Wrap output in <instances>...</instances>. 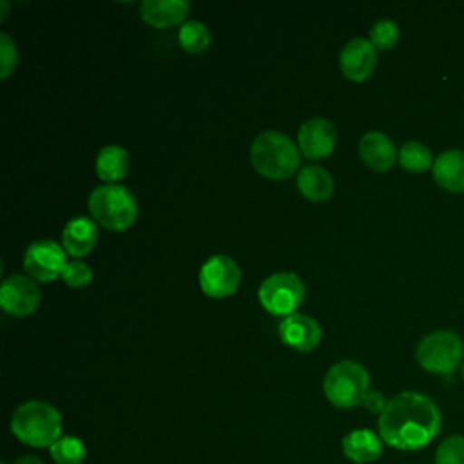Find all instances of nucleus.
I'll list each match as a JSON object with an SVG mask.
<instances>
[{
  "instance_id": "nucleus-8",
  "label": "nucleus",
  "mask_w": 464,
  "mask_h": 464,
  "mask_svg": "<svg viewBox=\"0 0 464 464\" xmlns=\"http://www.w3.org/2000/svg\"><path fill=\"white\" fill-rule=\"evenodd\" d=\"M67 263V252L63 246L51 239L33 241L24 252V268L34 281L51 283L56 277H62Z\"/></svg>"
},
{
  "instance_id": "nucleus-26",
  "label": "nucleus",
  "mask_w": 464,
  "mask_h": 464,
  "mask_svg": "<svg viewBox=\"0 0 464 464\" xmlns=\"http://www.w3.org/2000/svg\"><path fill=\"white\" fill-rule=\"evenodd\" d=\"M62 279L71 288H83L92 279V270L83 261H69L62 272Z\"/></svg>"
},
{
  "instance_id": "nucleus-2",
  "label": "nucleus",
  "mask_w": 464,
  "mask_h": 464,
  "mask_svg": "<svg viewBox=\"0 0 464 464\" xmlns=\"http://www.w3.org/2000/svg\"><path fill=\"white\" fill-rule=\"evenodd\" d=\"M9 428L27 446L51 448L62 437V413L45 401H27L13 411Z\"/></svg>"
},
{
  "instance_id": "nucleus-27",
  "label": "nucleus",
  "mask_w": 464,
  "mask_h": 464,
  "mask_svg": "<svg viewBox=\"0 0 464 464\" xmlns=\"http://www.w3.org/2000/svg\"><path fill=\"white\" fill-rule=\"evenodd\" d=\"M16 62H18V51H16L14 40L9 34L2 33L0 34V78L2 80H7L13 74Z\"/></svg>"
},
{
  "instance_id": "nucleus-19",
  "label": "nucleus",
  "mask_w": 464,
  "mask_h": 464,
  "mask_svg": "<svg viewBox=\"0 0 464 464\" xmlns=\"http://www.w3.org/2000/svg\"><path fill=\"white\" fill-rule=\"evenodd\" d=\"M297 190L312 203H324L334 194V178L324 167H303L297 174Z\"/></svg>"
},
{
  "instance_id": "nucleus-28",
  "label": "nucleus",
  "mask_w": 464,
  "mask_h": 464,
  "mask_svg": "<svg viewBox=\"0 0 464 464\" xmlns=\"http://www.w3.org/2000/svg\"><path fill=\"white\" fill-rule=\"evenodd\" d=\"M386 404H388V401L384 399V395H382L379 390H368V393H366L364 399H362V406H364L368 411L377 413V415H381V413L384 411Z\"/></svg>"
},
{
  "instance_id": "nucleus-21",
  "label": "nucleus",
  "mask_w": 464,
  "mask_h": 464,
  "mask_svg": "<svg viewBox=\"0 0 464 464\" xmlns=\"http://www.w3.org/2000/svg\"><path fill=\"white\" fill-rule=\"evenodd\" d=\"M397 161L399 165L411 172V174H420L428 169L433 167V156H431V150L420 143V141H415V140H410L406 141L401 150H399V156H397Z\"/></svg>"
},
{
  "instance_id": "nucleus-5",
  "label": "nucleus",
  "mask_w": 464,
  "mask_h": 464,
  "mask_svg": "<svg viewBox=\"0 0 464 464\" xmlns=\"http://www.w3.org/2000/svg\"><path fill=\"white\" fill-rule=\"evenodd\" d=\"M370 390L366 368L355 361H339L328 368L323 379V392L335 408H355L362 404Z\"/></svg>"
},
{
  "instance_id": "nucleus-25",
  "label": "nucleus",
  "mask_w": 464,
  "mask_h": 464,
  "mask_svg": "<svg viewBox=\"0 0 464 464\" xmlns=\"http://www.w3.org/2000/svg\"><path fill=\"white\" fill-rule=\"evenodd\" d=\"M435 464H464V435L446 437L435 450Z\"/></svg>"
},
{
  "instance_id": "nucleus-22",
  "label": "nucleus",
  "mask_w": 464,
  "mask_h": 464,
  "mask_svg": "<svg viewBox=\"0 0 464 464\" xmlns=\"http://www.w3.org/2000/svg\"><path fill=\"white\" fill-rule=\"evenodd\" d=\"M49 453L56 464H82L87 459V448L80 437L62 435L51 448Z\"/></svg>"
},
{
  "instance_id": "nucleus-24",
  "label": "nucleus",
  "mask_w": 464,
  "mask_h": 464,
  "mask_svg": "<svg viewBox=\"0 0 464 464\" xmlns=\"http://www.w3.org/2000/svg\"><path fill=\"white\" fill-rule=\"evenodd\" d=\"M401 31L393 20H379L370 29V42L377 51H390L399 44Z\"/></svg>"
},
{
  "instance_id": "nucleus-13",
  "label": "nucleus",
  "mask_w": 464,
  "mask_h": 464,
  "mask_svg": "<svg viewBox=\"0 0 464 464\" xmlns=\"http://www.w3.org/2000/svg\"><path fill=\"white\" fill-rule=\"evenodd\" d=\"M277 334L285 346L295 352H312L321 343L323 330L314 317L295 312L283 317Z\"/></svg>"
},
{
  "instance_id": "nucleus-30",
  "label": "nucleus",
  "mask_w": 464,
  "mask_h": 464,
  "mask_svg": "<svg viewBox=\"0 0 464 464\" xmlns=\"http://www.w3.org/2000/svg\"><path fill=\"white\" fill-rule=\"evenodd\" d=\"M0 5H2V9H4V13H2V22L7 18V2H0Z\"/></svg>"
},
{
  "instance_id": "nucleus-4",
  "label": "nucleus",
  "mask_w": 464,
  "mask_h": 464,
  "mask_svg": "<svg viewBox=\"0 0 464 464\" xmlns=\"http://www.w3.org/2000/svg\"><path fill=\"white\" fill-rule=\"evenodd\" d=\"M89 214L111 232L127 230L138 218L134 196L121 185H100L89 196Z\"/></svg>"
},
{
  "instance_id": "nucleus-16",
  "label": "nucleus",
  "mask_w": 464,
  "mask_h": 464,
  "mask_svg": "<svg viewBox=\"0 0 464 464\" xmlns=\"http://www.w3.org/2000/svg\"><path fill=\"white\" fill-rule=\"evenodd\" d=\"M188 2L185 0H145L140 5V14L145 24L156 29H169L183 20L188 14Z\"/></svg>"
},
{
  "instance_id": "nucleus-10",
  "label": "nucleus",
  "mask_w": 464,
  "mask_h": 464,
  "mask_svg": "<svg viewBox=\"0 0 464 464\" xmlns=\"http://www.w3.org/2000/svg\"><path fill=\"white\" fill-rule=\"evenodd\" d=\"M42 294L33 277L13 274L2 281L0 306L5 314L14 317L31 315L40 304Z\"/></svg>"
},
{
  "instance_id": "nucleus-29",
  "label": "nucleus",
  "mask_w": 464,
  "mask_h": 464,
  "mask_svg": "<svg viewBox=\"0 0 464 464\" xmlns=\"http://www.w3.org/2000/svg\"><path fill=\"white\" fill-rule=\"evenodd\" d=\"M14 464H44V462L36 455H22L20 459L14 460Z\"/></svg>"
},
{
  "instance_id": "nucleus-31",
  "label": "nucleus",
  "mask_w": 464,
  "mask_h": 464,
  "mask_svg": "<svg viewBox=\"0 0 464 464\" xmlns=\"http://www.w3.org/2000/svg\"><path fill=\"white\" fill-rule=\"evenodd\" d=\"M460 375H462V379H464V361H462V364H460Z\"/></svg>"
},
{
  "instance_id": "nucleus-20",
  "label": "nucleus",
  "mask_w": 464,
  "mask_h": 464,
  "mask_svg": "<svg viewBox=\"0 0 464 464\" xmlns=\"http://www.w3.org/2000/svg\"><path fill=\"white\" fill-rule=\"evenodd\" d=\"M130 165L129 152L120 145H107L96 156V176L107 185H118Z\"/></svg>"
},
{
  "instance_id": "nucleus-11",
  "label": "nucleus",
  "mask_w": 464,
  "mask_h": 464,
  "mask_svg": "<svg viewBox=\"0 0 464 464\" xmlns=\"http://www.w3.org/2000/svg\"><path fill=\"white\" fill-rule=\"evenodd\" d=\"M335 127L326 118H310L297 130V147L306 160H323L335 149Z\"/></svg>"
},
{
  "instance_id": "nucleus-1",
  "label": "nucleus",
  "mask_w": 464,
  "mask_h": 464,
  "mask_svg": "<svg viewBox=\"0 0 464 464\" xmlns=\"http://www.w3.org/2000/svg\"><path fill=\"white\" fill-rule=\"evenodd\" d=\"M439 406L424 393L402 392L392 397L377 419L379 437L401 451H417L428 446L440 431Z\"/></svg>"
},
{
  "instance_id": "nucleus-14",
  "label": "nucleus",
  "mask_w": 464,
  "mask_h": 464,
  "mask_svg": "<svg viewBox=\"0 0 464 464\" xmlns=\"http://www.w3.org/2000/svg\"><path fill=\"white\" fill-rule=\"evenodd\" d=\"M397 156L392 138L381 130H368L359 140V158L375 172L390 170L395 165Z\"/></svg>"
},
{
  "instance_id": "nucleus-23",
  "label": "nucleus",
  "mask_w": 464,
  "mask_h": 464,
  "mask_svg": "<svg viewBox=\"0 0 464 464\" xmlns=\"http://www.w3.org/2000/svg\"><path fill=\"white\" fill-rule=\"evenodd\" d=\"M178 42L185 53L199 54L210 45V33L205 24L198 20H188L179 27Z\"/></svg>"
},
{
  "instance_id": "nucleus-17",
  "label": "nucleus",
  "mask_w": 464,
  "mask_h": 464,
  "mask_svg": "<svg viewBox=\"0 0 464 464\" xmlns=\"http://www.w3.org/2000/svg\"><path fill=\"white\" fill-rule=\"evenodd\" d=\"M341 448L348 460H352L355 464H368L381 457L382 439L379 437V433H375L368 428H359V430L348 431L343 437Z\"/></svg>"
},
{
  "instance_id": "nucleus-7",
  "label": "nucleus",
  "mask_w": 464,
  "mask_h": 464,
  "mask_svg": "<svg viewBox=\"0 0 464 464\" xmlns=\"http://www.w3.org/2000/svg\"><path fill=\"white\" fill-rule=\"evenodd\" d=\"M257 299L272 315H292L304 299V283L294 272H276L261 283Z\"/></svg>"
},
{
  "instance_id": "nucleus-15",
  "label": "nucleus",
  "mask_w": 464,
  "mask_h": 464,
  "mask_svg": "<svg viewBox=\"0 0 464 464\" xmlns=\"http://www.w3.org/2000/svg\"><path fill=\"white\" fill-rule=\"evenodd\" d=\"M98 241V225L92 218L76 216L67 221L62 232V246L72 257L87 256Z\"/></svg>"
},
{
  "instance_id": "nucleus-12",
  "label": "nucleus",
  "mask_w": 464,
  "mask_h": 464,
  "mask_svg": "<svg viewBox=\"0 0 464 464\" xmlns=\"http://www.w3.org/2000/svg\"><path fill=\"white\" fill-rule=\"evenodd\" d=\"M339 67L346 80L364 82L377 67V49L366 38H352L339 53Z\"/></svg>"
},
{
  "instance_id": "nucleus-32",
  "label": "nucleus",
  "mask_w": 464,
  "mask_h": 464,
  "mask_svg": "<svg viewBox=\"0 0 464 464\" xmlns=\"http://www.w3.org/2000/svg\"><path fill=\"white\" fill-rule=\"evenodd\" d=\"M2 464H7V462H2Z\"/></svg>"
},
{
  "instance_id": "nucleus-9",
  "label": "nucleus",
  "mask_w": 464,
  "mask_h": 464,
  "mask_svg": "<svg viewBox=\"0 0 464 464\" xmlns=\"http://www.w3.org/2000/svg\"><path fill=\"white\" fill-rule=\"evenodd\" d=\"M241 272L236 261L228 256L216 254L208 257L199 268V288L214 299L232 295L239 286Z\"/></svg>"
},
{
  "instance_id": "nucleus-3",
  "label": "nucleus",
  "mask_w": 464,
  "mask_h": 464,
  "mask_svg": "<svg viewBox=\"0 0 464 464\" xmlns=\"http://www.w3.org/2000/svg\"><path fill=\"white\" fill-rule=\"evenodd\" d=\"M299 147L279 130H265L252 141L250 161L257 174L281 181L290 178L299 167Z\"/></svg>"
},
{
  "instance_id": "nucleus-6",
  "label": "nucleus",
  "mask_w": 464,
  "mask_h": 464,
  "mask_svg": "<svg viewBox=\"0 0 464 464\" xmlns=\"http://www.w3.org/2000/svg\"><path fill=\"white\" fill-rule=\"evenodd\" d=\"M464 343L453 330H435L420 339L415 350L419 366L426 372L450 375L462 364Z\"/></svg>"
},
{
  "instance_id": "nucleus-18",
  "label": "nucleus",
  "mask_w": 464,
  "mask_h": 464,
  "mask_svg": "<svg viewBox=\"0 0 464 464\" xmlns=\"http://www.w3.org/2000/svg\"><path fill=\"white\" fill-rule=\"evenodd\" d=\"M435 183L453 194L464 192V150L450 149L440 152L431 167Z\"/></svg>"
}]
</instances>
